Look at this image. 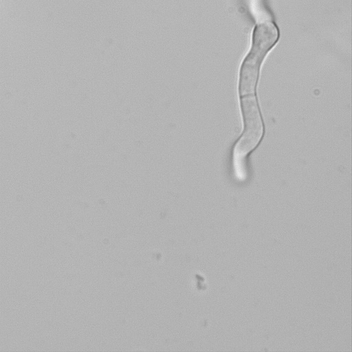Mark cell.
Masks as SVG:
<instances>
[{
    "mask_svg": "<svg viewBox=\"0 0 352 352\" xmlns=\"http://www.w3.org/2000/svg\"><path fill=\"white\" fill-rule=\"evenodd\" d=\"M244 132L236 146L237 155H243L253 148L261 138L262 122L254 94L241 96Z\"/></svg>",
    "mask_w": 352,
    "mask_h": 352,
    "instance_id": "6da1fadb",
    "label": "cell"
}]
</instances>
